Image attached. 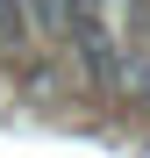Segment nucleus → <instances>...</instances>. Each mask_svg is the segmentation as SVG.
Listing matches in <instances>:
<instances>
[{
	"mask_svg": "<svg viewBox=\"0 0 150 158\" xmlns=\"http://www.w3.org/2000/svg\"><path fill=\"white\" fill-rule=\"evenodd\" d=\"M57 36L71 43V58L86 65L93 86H121L129 58H121V29L107 15V0H57Z\"/></svg>",
	"mask_w": 150,
	"mask_h": 158,
	"instance_id": "obj_1",
	"label": "nucleus"
},
{
	"mask_svg": "<svg viewBox=\"0 0 150 158\" xmlns=\"http://www.w3.org/2000/svg\"><path fill=\"white\" fill-rule=\"evenodd\" d=\"M136 29H143V43H150V0H136Z\"/></svg>",
	"mask_w": 150,
	"mask_h": 158,
	"instance_id": "obj_2",
	"label": "nucleus"
}]
</instances>
